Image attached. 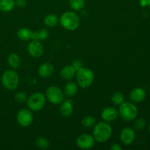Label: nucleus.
Masks as SVG:
<instances>
[{
  "label": "nucleus",
  "instance_id": "obj_31",
  "mask_svg": "<svg viewBox=\"0 0 150 150\" xmlns=\"http://www.w3.org/2000/svg\"><path fill=\"white\" fill-rule=\"evenodd\" d=\"M139 4L142 7H149L150 6V0H139Z\"/></svg>",
  "mask_w": 150,
  "mask_h": 150
},
{
  "label": "nucleus",
  "instance_id": "obj_19",
  "mask_svg": "<svg viewBox=\"0 0 150 150\" xmlns=\"http://www.w3.org/2000/svg\"><path fill=\"white\" fill-rule=\"evenodd\" d=\"M16 6L15 0H0V10L4 13L12 11Z\"/></svg>",
  "mask_w": 150,
  "mask_h": 150
},
{
  "label": "nucleus",
  "instance_id": "obj_15",
  "mask_svg": "<svg viewBox=\"0 0 150 150\" xmlns=\"http://www.w3.org/2000/svg\"><path fill=\"white\" fill-rule=\"evenodd\" d=\"M59 112L62 117H70L73 113V101H71L70 100L63 101L60 105Z\"/></svg>",
  "mask_w": 150,
  "mask_h": 150
},
{
  "label": "nucleus",
  "instance_id": "obj_26",
  "mask_svg": "<svg viewBox=\"0 0 150 150\" xmlns=\"http://www.w3.org/2000/svg\"><path fill=\"white\" fill-rule=\"evenodd\" d=\"M111 102L116 105H120L125 102V97L122 93L118 92H114L111 98Z\"/></svg>",
  "mask_w": 150,
  "mask_h": 150
},
{
  "label": "nucleus",
  "instance_id": "obj_32",
  "mask_svg": "<svg viewBox=\"0 0 150 150\" xmlns=\"http://www.w3.org/2000/svg\"><path fill=\"white\" fill-rule=\"evenodd\" d=\"M110 149L111 150H122V146H120L118 144H114L111 145Z\"/></svg>",
  "mask_w": 150,
  "mask_h": 150
},
{
  "label": "nucleus",
  "instance_id": "obj_25",
  "mask_svg": "<svg viewBox=\"0 0 150 150\" xmlns=\"http://www.w3.org/2000/svg\"><path fill=\"white\" fill-rule=\"evenodd\" d=\"M96 124V119L92 116H86L81 120V125L85 128H90Z\"/></svg>",
  "mask_w": 150,
  "mask_h": 150
},
{
  "label": "nucleus",
  "instance_id": "obj_1",
  "mask_svg": "<svg viewBox=\"0 0 150 150\" xmlns=\"http://www.w3.org/2000/svg\"><path fill=\"white\" fill-rule=\"evenodd\" d=\"M111 135H112V127L108 124V122H100L94 126L92 136L96 142L99 143L107 142L111 138Z\"/></svg>",
  "mask_w": 150,
  "mask_h": 150
},
{
  "label": "nucleus",
  "instance_id": "obj_27",
  "mask_svg": "<svg viewBox=\"0 0 150 150\" xmlns=\"http://www.w3.org/2000/svg\"><path fill=\"white\" fill-rule=\"evenodd\" d=\"M133 122V128L136 130H143L146 127V120L143 118L135 119Z\"/></svg>",
  "mask_w": 150,
  "mask_h": 150
},
{
  "label": "nucleus",
  "instance_id": "obj_5",
  "mask_svg": "<svg viewBox=\"0 0 150 150\" xmlns=\"http://www.w3.org/2000/svg\"><path fill=\"white\" fill-rule=\"evenodd\" d=\"M1 81L3 86L9 90H14L17 89L19 85L20 79L19 76L15 70H6L2 74Z\"/></svg>",
  "mask_w": 150,
  "mask_h": 150
},
{
  "label": "nucleus",
  "instance_id": "obj_8",
  "mask_svg": "<svg viewBox=\"0 0 150 150\" xmlns=\"http://www.w3.org/2000/svg\"><path fill=\"white\" fill-rule=\"evenodd\" d=\"M34 117L30 109L22 108L18 112L16 115V120L18 124L23 127H27L32 125Z\"/></svg>",
  "mask_w": 150,
  "mask_h": 150
},
{
  "label": "nucleus",
  "instance_id": "obj_28",
  "mask_svg": "<svg viewBox=\"0 0 150 150\" xmlns=\"http://www.w3.org/2000/svg\"><path fill=\"white\" fill-rule=\"evenodd\" d=\"M27 96L24 92H18L15 95V100L18 103H23L27 100Z\"/></svg>",
  "mask_w": 150,
  "mask_h": 150
},
{
  "label": "nucleus",
  "instance_id": "obj_17",
  "mask_svg": "<svg viewBox=\"0 0 150 150\" xmlns=\"http://www.w3.org/2000/svg\"><path fill=\"white\" fill-rule=\"evenodd\" d=\"M7 64L11 68L17 69L21 65V58L17 54H10L7 57Z\"/></svg>",
  "mask_w": 150,
  "mask_h": 150
},
{
  "label": "nucleus",
  "instance_id": "obj_10",
  "mask_svg": "<svg viewBox=\"0 0 150 150\" xmlns=\"http://www.w3.org/2000/svg\"><path fill=\"white\" fill-rule=\"evenodd\" d=\"M28 53L29 55L35 58H39L43 54L44 47L41 43V41L32 40L29 43L27 46Z\"/></svg>",
  "mask_w": 150,
  "mask_h": 150
},
{
  "label": "nucleus",
  "instance_id": "obj_2",
  "mask_svg": "<svg viewBox=\"0 0 150 150\" xmlns=\"http://www.w3.org/2000/svg\"><path fill=\"white\" fill-rule=\"evenodd\" d=\"M59 23L64 29L68 31H75L80 26V18L75 12L67 11L62 15Z\"/></svg>",
  "mask_w": 150,
  "mask_h": 150
},
{
  "label": "nucleus",
  "instance_id": "obj_4",
  "mask_svg": "<svg viewBox=\"0 0 150 150\" xmlns=\"http://www.w3.org/2000/svg\"><path fill=\"white\" fill-rule=\"evenodd\" d=\"M119 115L125 122L133 121L138 116V108L133 103L124 102L120 105Z\"/></svg>",
  "mask_w": 150,
  "mask_h": 150
},
{
  "label": "nucleus",
  "instance_id": "obj_3",
  "mask_svg": "<svg viewBox=\"0 0 150 150\" xmlns=\"http://www.w3.org/2000/svg\"><path fill=\"white\" fill-rule=\"evenodd\" d=\"M76 81L81 88L86 89L92 86L95 79V75L92 70L86 67H81L76 71Z\"/></svg>",
  "mask_w": 150,
  "mask_h": 150
},
{
  "label": "nucleus",
  "instance_id": "obj_11",
  "mask_svg": "<svg viewBox=\"0 0 150 150\" xmlns=\"http://www.w3.org/2000/svg\"><path fill=\"white\" fill-rule=\"evenodd\" d=\"M136 139V133L133 128L126 127L121 130L120 134V140L123 144L130 145Z\"/></svg>",
  "mask_w": 150,
  "mask_h": 150
},
{
  "label": "nucleus",
  "instance_id": "obj_33",
  "mask_svg": "<svg viewBox=\"0 0 150 150\" xmlns=\"http://www.w3.org/2000/svg\"><path fill=\"white\" fill-rule=\"evenodd\" d=\"M149 132H150V125H149Z\"/></svg>",
  "mask_w": 150,
  "mask_h": 150
},
{
  "label": "nucleus",
  "instance_id": "obj_23",
  "mask_svg": "<svg viewBox=\"0 0 150 150\" xmlns=\"http://www.w3.org/2000/svg\"><path fill=\"white\" fill-rule=\"evenodd\" d=\"M35 145L38 149H47L49 148L50 143L46 138L40 136V137L37 138L35 140Z\"/></svg>",
  "mask_w": 150,
  "mask_h": 150
},
{
  "label": "nucleus",
  "instance_id": "obj_14",
  "mask_svg": "<svg viewBox=\"0 0 150 150\" xmlns=\"http://www.w3.org/2000/svg\"><path fill=\"white\" fill-rule=\"evenodd\" d=\"M145 98H146V92L142 88H135L130 92V99L135 103H142L145 99Z\"/></svg>",
  "mask_w": 150,
  "mask_h": 150
},
{
  "label": "nucleus",
  "instance_id": "obj_16",
  "mask_svg": "<svg viewBox=\"0 0 150 150\" xmlns=\"http://www.w3.org/2000/svg\"><path fill=\"white\" fill-rule=\"evenodd\" d=\"M76 70L70 64V65H66L63 67L60 71V76L64 80H71L76 76Z\"/></svg>",
  "mask_w": 150,
  "mask_h": 150
},
{
  "label": "nucleus",
  "instance_id": "obj_20",
  "mask_svg": "<svg viewBox=\"0 0 150 150\" xmlns=\"http://www.w3.org/2000/svg\"><path fill=\"white\" fill-rule=\"evenodd\" d=\"M48 37V31L46 29H41L40 30L32 32V40H45Z\"/></svg>",
  "mask_w": 150,
  "mask_h": 150
},
{
  "label": "nucleus",
  "instance_id": "obj_6",
  "mask_svg": "<svg viewBox=\"0 0 150 150\" xmlns=\"http://www.w3.org/2000/svg\"><path fill=\"white\" fill-rule=\"evenodd\" d=\"M45 96L41 92H35L27 98L26 105L32 111H40L45 105Z\"/></svg>",
  "mask_w": 150,
  "mask_h": 150
},
{
  "label": "nucleus",
  "instance_id": "obj_24",
  "mask_svg": "<svg viewBox=\"0 0 150 150\" xmlns=\"http://www.w3.org/2000/svg\"><path fill=\"white\" fill-rule=\"evenodd\" d=\"M69 4L73 10L79 11L85 6V0H69Z\"/></svg>",
  "mask_w": 150,
  "mask_h": 150
},
{
  "label": "nucleus",
  "instance_id": "obj_7",
  "mask_svg": "<svg viewBox=\"0 0 150 150\" xmlns=\"http://www.w3.org/2000/svg\"><path fill=\"white\" fill-rule=\"evenodd\" d=\"M45 97L51 103L59 105L64 101V93L58 86H51L46 89Z\"/></svg>",
  "mask_w": 150,
  "mask_h": 150
},
{
  "label": "nucleus",
  "instance_id": "obj_21",
  "mask_svg": "<svg viewBox=\"0 0 150 150\" xmlns=\"http://www.w3.org/2000/svg\"><path fill=\"white\" fill-rule=\"evenodd\" d=\"M78 85L74 82H69L64 86V94L67 97H73L78 92Z\"/></svg>",
  "mask_w": 150,
  "mask_h": 150
},
{
  "label": "nucleus",
  "instance_id": "obj_30",
  "mask_svg": "<svg viewBox=\"0 0 150 150\" xmlns=\"http://www.w3.org/2000/svg\"><path fill=\"white\" fill-rule=\"evenodd\" d=\"M27 1L26 0H16V5L18 7H24L26 5Z\"/></svg>",
  "mask_w": 150,
  "mask_h": 150
},
{
  "label": "nucleus",
  "instance_id": "obj_13",
  "mask_svg": "<svg viewBox=\"0 0 150 150\" xmlns=\"http://www.w3.org/2000/svg\"><path fill=\"white\" fill-rule=\"evenodd\" d=\"M38 75L42 78H49L54 74V67L51 63H43L38 67Z\"/></svg>",
  "mask_w": 150,
  "mask_h": 150
},
{
  "label": "nucleus",
  "instance_id": "obj_18",
  "mask_svg": "<svg viewBox=\"0 0 150 150\" xmlns=\"http://www.w3.org/2000/svg\"><path fill=\"white\" fill-rule=\"evenodd\" d=\"M32 31L28 28H21L17 32V37L22 41H29L32 40Z\"/></svg>",
  "mask_w": 150,
  "mask_h": 150
},
{
  "label": "nucleus",
  "instance_id": "obj_29",
  "mask_svg": "<svg viewBox=\"0 0 150 150\" xmlns=\"http://www.w3.org/2000/svg\"><path fill=\"white\" fill-rule=\"evenodd\" d=\"M71 65L73 66V67L76 69V71H77V70H79V69H81V67H83V63H82V62L81 61V60L76 59V60H74V61H73Z\"/></svg>",
  "mask_w": 150,
  "mask_h": 150
},
{
  "label": "nucleus",
  "instance_id": "obj_12",
  "mask_svg": "<svg viewBox=\"0 0 150 150\" xmlns=\"http://www.w3.org/2000/svg\"><path fill=\"white\" fill-rule=\"evenodd\" d=\"M100 115L101 118L104 122H111L117 118V117L119 116V112L114 107L108 106L103 110Z\"/></svg>",
  "mask_w": 150,
  "mask_h": 150
},
{
  "label": "nucleus",
  "instance_id": "obj_22",
  "mask_svg": "<svg viewBox=\"0 0 150 150\" xmlns=\"http://www.w3.org/2000/svg\"><path fill=\"white\" fill-rule=\"evenodd\" d=\"M59 18L57 15L48 14L44 18V24L48 27H54L57 25Z\"/></svg>",
  "mask_w": 150,
  "mask_h": 150
},
{
  "label": "nucleus",
  "instance_id": "obj_9",
  "mask_svg": "<svg viewBox=\"0 0 150 150\" xmlns=\"http://www.w3.org/2000/svg\"><path fill=\"white\" fill-rule=\"evenodd\" d=\"M95 142V140L93 136L87 133H83L77 138L76 144L81 149H89L93 147Z\"/></svg>",
  "mask_w": 150,
  "mask_h": 150
}]
</instances>
